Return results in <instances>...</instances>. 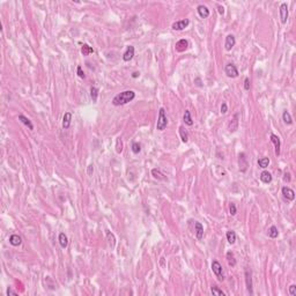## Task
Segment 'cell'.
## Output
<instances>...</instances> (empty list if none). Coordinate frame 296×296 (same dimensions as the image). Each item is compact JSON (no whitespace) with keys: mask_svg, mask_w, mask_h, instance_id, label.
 I'll list each match as a JSON object with an SVG mask.
<instances>
[{"mask_svg":"<svg viewBox=\"0 0 296 296\" xmlns=\"http://www.w3.org/2000/svg\"><path fill=\"white\" fill-rule=\"evenodd\" d=\"M187 47H189V42L186 41L185 38L179 40V41L176 43V45H175V49H176L177 52H184V51L187 50Z\"/></svg>","mask_w":296,"mask_h":296,"instance_id":"cell-12","label":"cell"},{"mask_svg":"<svg viewBox=\"0 0 296 296\" xmlns=\"http://www.w3.org/2000/svg\"><path fill=\"white\" fill-rule=\"evenodd\" d=\"M106 238H108V241H109V244H110L111 248H115V245H116V238H115V235H113L111 232H109V230H106Z\"/></svg>","mask_w":296,"mask_h":296,"instance_id":"cell-29","label":"cell"},{"mask_svg":"<svg viewBox=\"0 0 296 296\" xmlns=\"http://www.w3.org/2000/svg\"><path fill=\"white\" fill-rule=\"evenodd\" d=\"M289 294L290 296H296V286L295 284H291L289 287Z\"/></svg>","mask_w":296,"mask_h":296,"instance_id":"cell-38","label":"cell"},{"mask_svg":"<svg viewBox=\"0 0 296 296\" xmlns=\"http://www.w3.org/2000/svg\"><path fill=\"white\" fill-rule=\"evenodd\" d=\"M19 120L22 124H24L26 126H28L29 130H34V125H33V123H31V120L28 117H26L24 115H19Z\"/></svg>","mask_w":296,"mask_h":296,"instance_id":"cell-20","label":"cell"},{"mask_svg":"<svg viewBox=\"0 0 296 296\" xmlns=\"http://www.w3.org/2000/svg\"><path fill=\"white\" fill-rule=\"evenodd\" d=\"M212 271L216 275V278L219 279V281H223L225 280V275L222 272V266L218 260H213L212 263Z\"/></svg>","mask_w":296,"mask_h":296,"instance_id":"cell-3","label":"cell"},{"mask_svg":"<svg viewBox=\"0 0 296 296\" xmlns=\"http://www.w3.org/2000/svg\"><path fill=\"white\" fill-rule=\"evenodd\" d=\"M59 244H60V246L63 248V249H65V248H67V245H68V239H67V236L65 235V232H60L59 234Z\"/></svg>","mask_w":296,"mask_h":296,"instance_id":"cell-21","label":"cell"},{"mask_svg":"<svg viewBox=\"0 0 296 296\" xmlns=\"http://www.w3.org/2000/svg\"><path fill=\"white\" fill-rule=\"evenodd\" d=\"M190 24V20L189 19H184V20H179V21H176L172 23L171 28L174 30H177V31H180V30H184Z\"/></svg>","mask_w":296,"mask_h":296,"instance_id":"cell-6","label":"cell"},{"mask_svg":"<svg viewBox=\"0 0 296 296\" xmlns=\"http://www.w3.org/2000/svg\"><path fill=\"white\" fill-rule=\"evenodd\" d=\"M197 12H198V14H199V16L203 19H206L209 16V9L207 8V6H205V5H199V6L197 7Z\"/></svg>","mask_w":296,"mask_h":296,"instance_id":"cell-15","label":"cell"},{"mask_svg":"<svg viewBox=\"0 0 296 296\" xmlns=\"http://www.w3.org/2000/svg\"><path fill=\"white\" fill-rule=\"evenodd\" d=\"M268 236L271 238H277L279 236L278 228L275 226H271V228L268 229Z\"/></svg>","mask_w":296,"mask_h":296,"instance_id":"cell-32","label":"cell"},{"mask_svg":"<svg viewBox=\"0 0 296 296\" xmlns=\"http://www.w3.org/2000/svg\"><path fill=\"white\" fill-rule=\"evenodd\" d=\"M218 9H219V13H220V15H223L225 14V7L221 6V5H218Z\"/></svg>","mask_w":296,"mask_h":296,"instance_id":"cell-45","label":"cell"},{"mask_svg":"<svg viewBox=\"0 0 296 296\" xmlns=\"http://www.w3.org/2000/svg\"><path fill=\"white\" fill-rule=\"evenodd\" d=\"M288 15H289V12H288V6L286 2H282L280 5V19H281V22L282 23H286L287 20H288Z\"/></svg>","mask_w":296,"mask_h":296,"instance_id":"cell-8","label":"cell"},{"mask_svg":"<svg viewBox=\"0 0 296 296\" xmlns=\"http://www.w3.org/2000/svg\"><path fill=\"white\" fill-rule=\"evenodd\" d=\"M179 135H180V139H182V141L184 142V144H186L187 141H189V134H187V132L185 131V128L183 127V126H179Z\"/></svg>","mask_w":296,"mask_h":296,"instance_id":"cell-26","label":"cell"},{"mask_svg":"<svg viewBox=\"0 0 296 296\" xmlns=\"http://www.w3.org/2000/svg\"><path fill=\"white\" fill-rule=\"evenodd\" d=\"M229 212H230V214L232 215H236V213H237V208H236V205L235 204H230V206H229Z\"/></svg>","mask_w":296,"mask_h":296,"instance_id":"cell-36","label":"cell"},{"mask_svg":"<svg viewBox=\"0 0 296 296\" xmlns=\"http://www.w3.org/2000/svg\"><path fill=\"white\" fill-rule=\"evenodd\" d=\"M133 57H134V47L128 45L127 49H126V51H125L124 54H123V60H124V61H130V60H132Z\"/></svg>","mask_w":296,"mask_h":296,"instance_id":"cell-13","label":"cell"},{"mask_svg":"<svg viewBox=\"0 0 296 296\" xmlns=\"http://www.w3.org/2000/svg\"><path fill=\"white\" fill-rule=\"evenodd\" d=\"M71 120H72V113L71 112H65L64 117H63V127L65 130L71 126Z\"/></svg>","mask_w":296,"mask_h":296,"instance_id":"cell-17","label":"cell"},{"mask_svg":"<svg viewBox=\"0 0 296 296\" xmlns=\"http://www.w3.org/2000/svg\"><path fill=\"white\" fill-rule=\"evenodd\" d=\"M168 125V118L165 116V110L164 108H160L158 110V118H157V124H156V130L158 131H163Z\"/></svg>","mask_w":296,"mask_h":296,"instance_id":"cell-2","label":"cell"},{"mask_svg":"<svg viewBox=\"0 0 296 296\" xmlns=\"http://www.w3.org/2000/svg\"><path fill=\"white\" fill-rule=\"evenodd\" d=\"M139 75H140V73H139V72H134L133 74H132V78H134V79H137V78H138V76H139Z\"/></svg>","mask_w":296,"mask_h":296,"instance_id":"cell-46","label":"cell"},{"mask_svg":"<svg viewBox=\"0 0 296 296\" xmlns=\"http://www.w3.org/2000/svg\"><path fill=\"white\" fill-rule=\"evenodd\" d=\"M194 229H196V236H197V238L200 241V239L204 237V226L200 223V222L196 221V222H194Z\"/></svg>","mask_w":296,"mask_h":296,"instance_id":"cell-16","label":"cell"},{"mask_svg":"<svg viewBox=\"0 0 296 296\" xmlns=\"http://www.w3.org/2000/svg\"><path fill=\"white\" fill-rule=\"evenodd\" d=\"M268 164H270V158H268V157H261V158L258 160V165H259L260 168H263V169L267 168Z\"/></svg>","mask_w":296,"mask_h":296,"instance_id":"cell-30","label":"cell"},{"mask_svg":"<svg viewBox=\"0 0 296 296\" xmlns=\"http://www.w3.org/2000/svg\"><path fill=\"white\" fill-rule=\"evenodd\" d=\"M226 258H227V261H228V265H229V266L234 267L235 265H236V259H235V256H234V253H232V251H228V252H227Z\"/></svg>","mask_w":296,"mask_h":296,"instance_id":"cell-22","label":"cell"},{"mask_svg":"<svg viewBox=\"0 0 296 296\" xmlns=\"http://www.w3.org/2000/svg\"><path fill=\"white\" fill-rule=\"evenodd\" d=\"M76 73H78V75L80 76L81 79H85V78H86L85 73H83V71H82V67H81V66H78V68H76Z\"/></svg>","mask_w":296,"mask_h":296,"instance_id":"cell-37","label":"cell"},{"mask_svg":"<svg viewBox=\"0 0 296 296\" xmlns=\"http://www.w3.org/2000/svg\"><path fill=\"white\" fill-rule=\"evenodd\" d=\"M183 120H184V123H185L186 125H189V126H192V125H193V119H192V117H191V112H190L189 110H185V112H184Z\"/></svg>","mask_w":296,"mask_h":296,"instance_id":"cell-23","label":"cell"},{"mask_svg":"<svg viewBox=\"0 0 296 296\" xmlns=\"http://www.w3.org/2000/svg\"><path fill=\"white\" fill-rule=\"evenodd\" d=\"M194 83L197 85L198 87H203V83H201V79L200 78H196L194 79Z\"/></svg>","mask_w":296,"mask_h":296,"instance_id":"cell-44","label":"cell"},{"mask_svg":"<svg viewBox=\"0 0 296 296\" xmlns=\"http://www.w3.org/2000/svg\"><path fill=\"white\" fill-rule=\"evenodd\" d=\"M282 120H284V124H287V125H291V124H293V118H291L290 113L287 110H284V113H282Z\"/></svg>","mask_w":296,"mask_h":296,"instance_id":"cell-27","label":"cell"},{"mask_svg":"<svg viewBox=\"0 0 296 296\" xmlns=\"http://www.w3.org/2000/svg\"><path fill=\"white\" fill-rule=\"evenodd\" d=\"M244 89H245V90H250V79L249 78H245V80H244Z\"/></svg>","mask_w":296,"mask_h":296,"instance_id":"cell-40","label":"cell"},{"mask_svg":"<svg viewBox=\"0 0 296 296\" xmlns=\"http://www.w3.org/2000/svg\"><path fill=\"white\" fill-rule=\"evenodd\" d=\"M116 151L118 154H120L123 151V141L122 138H117L116 140Z\"/></svg>","mask_w":296,"mask_h":296,"instance_id":"cell-35","label":"cell"},{"mask_svg":"<svg viewBox=\"0 0 296 296\" xmlns=\"http://www.w3.org/2000/svg\"><path fill=\"white\" fill-rule=\"evenodd\" d=\"M260 180L264 184H270L272 182V175H271V172H268L266 170L263 171L260 174Z\"/></svg>","mask_w":296,"mask_h":296,"instance_id":"cell-19","label":"cell"},{"mask_svg":"<svg viewBox=\"0 0 296 296\" xmlns=\"http://www.w3.org/2000/svg\"><path fill=\"white\" fill-rule=\"evenodd\" d=\"M281 192H282V196H284L287 200L293 201V200L295 199V192H294V190H291L290 187H288V186H284V187L281 189Z\"/></svg>","mask_w":296,"mask_h":296,"instance_id":"cell-10","label":"cell"},{"mask_svg":"<svg viewBox=\"0 0 296 296\" xmlns=\"http://www.w3.org/2000/svg\"><path fill=\"white\" fill-rule=\"evenodd\" d=\"M235 44H236V40H235V36L232 35V34H229V35H227L226 42H225V49H226L227 51H230L232 47H235Z\"/></svg>","mask_w":296,"mask_h":296,"instance_id":"cell-11","label":"cell"},{"mask_svg":"<svg viewBox=\"0 0 296 296\" xmlns=\"http://www.w3.org/2000/svg\"><path fill=\"white\" fill-rule=\"evenodd\" d=\"M245 284H246L248 291L252 295L253 294V290H252V273H251V270H249V268H245Z\"/></svg>","mask_w":296,"mask_h":296,"instance_id":"cell-7","label":"cell"},{"mask_svg":"<svg viewBox=\"0 0 296 296\" xmlns=\"http://www.w3.org/2000/svg\"><path fill=\"white\" fill-rule=\"evenodd\" d=\"M225 73L228 78H232V79H235L238 76V70L237 67L235 66L234 64H227L226 67H225Z\"/></svg>","mask_w":296,"mask_h":296,"instance_id":"cell-5","label":"cell"},{"mask_svg":"<svg viewBox=\"0 0 296 296\" xmlns=\"http://www.w3.org/2000/svg\"><path fill=\"white\" fill-rule=\"evenodd\" d=\"M94 50L92 47H89L88 44H83L81 47V53L83 54V56H88V54H90V53H93Z\"/></svg>","mask_w":296,"mask_h":296,"instance_id":"cell-31","label":"cell"},{"mask_svg":"<svg viewBox=\"0 0 296 296\" xmlns=\"http://www.w3.org/2000/svg\"><path fill=\"white\" fill-rule=\"evenodd\" d=\"M135 97V93L133 90H125L122 93L117 94L116 96L112 99V104L115 106H119V105H125L130 103L131 101H133Z\"/></svg>","mask_w":296,"mask_h":296,"instance_id":"cell-1","label":"cell"},{"mask_svg":"<svg viewBox=\"0 0 296 296\" xmlns=\"http://www.w3.org/2000/svg\"><path fill=\"white\" fill-rule=\"evenodd\" d=\"M90 97H92L94 103L97 102V97H99V88L95 87V86H92V87H90Z\"/></svg>","mask_w":296,"mask_h":296,"instance_id":"cell-24","label":"cell"},{"mask_svg":"<svg viewBox=\"0 0 296 296\" xmlns=\"http://www.w3.org/2000/svg\"><path fill=\"white\" fill-rule=\"evenodd\" d=\"M238 167H239V171L241 172H246V170L249 168V163H248V158L245 153H239L238 155Z\"/></svg>","mask_w":296,"mask_h":296,"instance_id":"cell-4","label":"cell"},{"mask_svg":"<svg viewBox=\"0 0 296 296\" xmlns=\"http://www.w3.org/2000/svg\"><path fill=\"white\" fill-rule=\"evenodd\" d=\"M87 172H88V175H89V176H92V175H93V172H94V165H93V164H89V165H88Z\"/></svg>","mask_w":296,"mask_h":296,"instance_id":"cell-43","label":"cell"},{"mask_svg":"<svg viewBox=\"0 0 296 296\" xmlns=\"http://www.w3.org/2000/svg\"><path fill=\"white\" fill-rule=\"evenodd\" d=\"M270 139L272 141V144L274 145V148H275V155L279 156L280 155V148H281V141H280V138H279L277 134H271L270 135Z\"/></svg>","mask_w":296,"mask_h":296,"instance_id":"cell-9","label":"cell"},{"mask_svg":"<svg viewBox=\"0 0 296 296\" xmlns=\"http://www.w3.org/2000/svg\"><path fill=\"white\" fill-rule=\"evenodd\" d=\"M131 149H132V151H133L134 154H139L140 151H141V145H140L139 142L134 141V142H132V147H131Z\"/></svg>","mask_w":296,"mask_h":296,"instance_id":"cell-34","label":"cell"},{"mask_svg":"<svg viewBox=\"0 0 296 296\" xmlns=\"http://www.w3.org/2000/svg\"><path fill=\"white\" fill-rule=\"evenodd\" d=\"M151 175H153L154 178H156V179H158V180L165 179L164 175H163L162 172H161V170H158V169H153V170H151Z\"/></svg>","mask_w":296,"mask_h":296,"instance_id":"cell-28","label":"cell"},{"mask_svg":"<svg viewBox=\"0 0 296 296\" xmlns=\"http://www.w3.org/2000/svg\"><path fill=\"white\" fill-rule=\"evenodd\" d=\"M284 182H287V183H289L290 180H291V177H290L289 172H286V174L284 175Z\"/></svg>","mask_w":296,"mask_h":296,"instance_id":"cell-42","label":"cell"},{"mask_svg":"<svg viewBox=\"0 0 296 296\" xmlns=\"http://www.w3.org/2000/svg\"><path fill=\"white\" fill-rule=\"evenodd\" d=\"M21 243H22V238L20 237L19 235H16V234L11 235V237H9V244L11 245H13V246H19Z\"/></svg>","mask_w":296,"mask_h":296,"instance_id":"cell-18","label":"cell"},{"mask_svg":"<svg viewBox=\"0 0 296 296\" xmlns=\"http://www.w3.org/2000/svg\"><path fill=\"white\" fill-rule=\"evenodd\" d=\"M227 111H228V105H227L226 102H223L222 104H221V113H227Z\"/></svg>","mask_w":296,"mask_h":296,"instance_id":"cell-39","label":"cell"},{"mask_svg":"<svg viewBox=\"0 0 296 296\" xmlns=\"http://www.w3.org/2000/svg\"><path fill=\"white\" fill-rule=\"evenodd\" d=\"M226 236H227V241H228L229 243L235 244V242H236V232H234V230H229V232H227Z\"/></svg>","mask_w":296,"mask_h":296,"instance_id":"cell-25","label":"cell"},{"mask_svg":"<svg viewBox=\"0 0 296 296\" xmlns=\"http://www.w3.org/2000/svg\"><path fill=\"white\" fill-rule=\"evenodd\" d=\"M238 128V113H235L232 119L230 120L229 125H228V130L229 132H235Z\"/></svg>","mask_w":296,"mask_h":296,"instance_id":"cell-14","label":"cell"},{"mask_svg":"<svg viewBox=\"0 0 296 296\" xmlns=\"http://www.w3.org/2000/svg\"><path fill=\"white\" fill-rule=\"evenodd\" d=\"M16 294H18V293H16L15 290H13L12 287H8V288H7V295H8V296H9V295H16Z\"/></svg>","mask_w":296,"mask_h":296,"instance_id":"cell-41","label":"cell"},{"mask_svg":"<svg viewBox=\"0 0 296 296\" xmlns=\"http://www.w3.org/2000/svg\"><path fill=\"white\" fill-rule=\"evenodd\" d=\"M211 293L215 296H225L226 295V294H225L219 287H216V286H212V287H211Z\"/></svg>","mask_w":296,"mask_h":296,"instance_id":"cell-33","label":"cell"}]
</instances>
